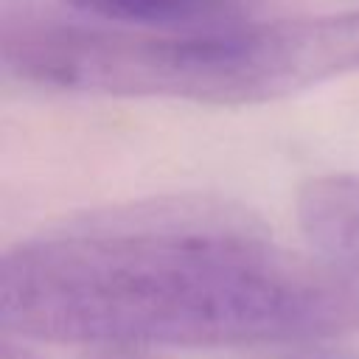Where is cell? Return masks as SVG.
Here are the masks:
<instances>
[{
	"label": "cell",
	"instance_id": "obj_3",
	"mask_svg": "<svg viewBox=\"0 0 359 359\" xmlns=\"http://www.w3.org/2000/svg\"><path fill=\"white\" fill-rule=\"evenodd\" d=\"M297 227L314 264L359 317V177H309L297 191Z\"/></svg>",
	"mask_w": 359,
	"mask_h": 359
},
{
	"label": "cell",
	"instance_id": "obj_4",
	"mask_svg": "<svg viewBox=\"0 0 359 359\" xmlns=\"http://www.w3.org/2000/svg\"><path fill=\"white\" fill-rule=\"evenodd\" d=\"M98 20L123 25H182L210 20L261 0H65Z\"/></svg>",
	"mask_w": 359,
	"mask_h": 359
},
{
	"label": "cell",
	"instance_id": "obj_5",
	"mask_svg": "<svg viewBox=\"0 0 359 359\" xmlns=\"http://www.w3.org/2000/svg\"><path fill=\"white\" fill-rule=\"evenodd\" d=\"M90 359H154L149 351H126V348H107V351H93Z\"/></svg>",
	"mask_w": 359,
	"mask_h": 359
},
{
	"label": "cell",
	"instance_id": "obj_2",
	"mask_svg": "<svg viewBox=\"0 0 359 359\" xmlns=\"http://www.w3.org/2000/svg\"><path fill=\"white\" fill-rule=\"evenodd\" d=\"M3 65L62 93L266 104L359 70V8L177 34L36 22L6 34Z\"/></svg>",
	"mask_w": 359,
	"mask_h": 359
},
{
	"label": "cell",
	"instance_id": "obj_1",
	"mask_svg": "<svg viewBox=\"0 0 359 359\" xmlns=\"http://www.w3.org/2000/svg\"><path fill=\"white\" fill-rule=\"evenodd\" d=\"M0 323L36 342L151 351L317 342L359 317L311 255L286 250L244 205L165 194L14 244Z\"/></svg>",
	"mask_w": 359,
	"mask_h": 359
}]
</instances>
